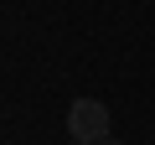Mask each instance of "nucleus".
I'll return each mask as SVG.
<instances>
[{
  "label": "nucleus",
  "instance_id": "obj_1",
  "mask_svg": "<svg viewBox=\"0 0 155 145\" xmlns=\"http://www.w3.org/2000/svg\"><path fill=\"white\" fill-rule=\"evenodd\" d=\"M67 130H72L78 145H98V140H109V104H98V99H78V104L67 109Z\"/></svg>",
  "mask_w": 155,
  "mask_h": 145
},
{
  "label": "nucleus",
  "instance_id": "obj_2",
  "mask_svg": "<svg viewBox=\"0 0 155 145\" xmlns=\"http://www.w3.org/2000/svg\"><path fill=\"white\" fill-rule=\"evenodd\" d=\"M98 145H124V140H98Z\"/></svg>",
  "mask_w": 155,
  "mask_h": 145
}]
</instances>
